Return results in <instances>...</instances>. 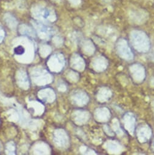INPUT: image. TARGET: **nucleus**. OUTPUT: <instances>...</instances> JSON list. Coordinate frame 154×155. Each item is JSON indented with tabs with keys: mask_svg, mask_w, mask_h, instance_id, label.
Instances as JSON below:
<instances>
[{
	"mask_svg": "<svg viewBox=\"0 0 154 155\" xmlns=\"http://www.w3.org/2000/svg\"><path fill=\"white\" fill-rule=\"evenodd\" d=\"M14 52H15L16 54L21 55L24 52V49L21 46H17L16 48H15V49H14Z\"/></svg>",
	"mask_w": 154,
	"mask_h": 155,
	"instance_id": "f257e3e1",
	"label": "nucleus"
}]
</instances>
